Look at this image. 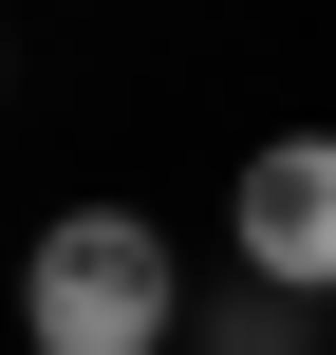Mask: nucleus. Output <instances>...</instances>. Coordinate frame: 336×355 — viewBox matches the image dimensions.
<instances>
[{
	"mask_svg": "<svg viewBox=\"0 0 336 355\" xmlns=\"http://www.w3.org/2000/svg\"><path fill=\"white\" fill-rule=\"evenodd\" d=\"M0 318L37 355H187V262L150 206H56L37 243H0Z\"/></svg>",
	"mask_w": 336,
	"mask_h": 355,
	"instance_id": "f257e3e1",
	"label": "nucleus"
},
{
	"mask_svg": "<svg viewBox=\"0 0 336 355\" xmlns=\"http://www.w3.org/2000/svg\"><path fill=\"white\" fill-rule=\"evenodd\" d=\"M224 262H243L281 318H336V131H262V150H243Z\"/></svg>",
	"mask_w": 336,
	"mask_h": 355,
	"instance_id": "f03ea898",
	"label": "nucleus"
}]
</instances>
